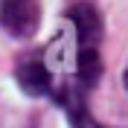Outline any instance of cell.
<instances>
[{
	"instance_id": "6da1fadb",
	"label": "cell",
	"mask_w": 128,
	"mask_h": 128,
	"mask_svg": "<svg viewBox=\"0 0 128 128\" xmlns=\"http://www.w3.org/2000/svg\"><path fill=\"white\" fill-rule=\"evenodd\" d=\"M0 24L15 38H29L41 24V3L38 0H0Z\"/></svg>"
},
{
	"instance_id": "7a4b0ae2",
	"label": "cell",
	"mask_w": 128,
	"mask_h": 128,
	"mask_svg": "<svg viewBox=\"0 0 128 128\" xmlns=\"http://www.w3.org/2000/svg\"><path fill=\"white\" fill-rule=\"evenodd\" d=\"M18 82L29 96H41V93H52V73H50L47 61L41 58H26L18 67Z\"/></svg>"
},
{
	"instance_id": "3957f363",
	"label": "cell",
	"mask_w": 128,
	"mask_h": 128,
	"mask_svg": "<svg viewBox=\"0 0 128 128\" xmlns=\"http://www.w3.org/2000/svg\"><path fill=\"white\" fill-rule=\"evenodd\" d=\"M70 20L76 26V35H79V47H96L99 44V38H102V20H99L93 6H88V3L73 6Z\"/></svg>"
},
{
	"instance_id": "277c9868",
	"label": "cell",
	"mask_w": 128,
	"mask_h": 128,
	"mask_svg": "<svg viewBox=\"0 0 128 128\" xmlns=\"http://www.w3.org/2000/svg\"><path fill=\"white\" fill-rule=\"evenodd\" d=\"M76 64H79V79L82 84H96L99 82V73H102V61H99V50L96 47H79V58H76Z\"/></svg>"
},
{
	"instance_id": "5b68a950",
	"label": "cell",
	"mask_w": 128,
	"mask_h": 128,
	"mask_svg": "<svg viewBox=\"0 0 128 128\" xmlns=\"http://www.w3.org/2000/svg\"><path fill=\"white\" fill-rule=\"evenodd\" d=\"M122 82H125V90H128V67H125V76H122Z\"/></svg>"
}]
</instances>
